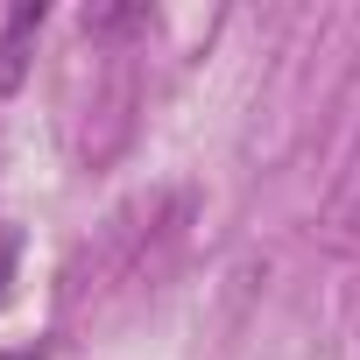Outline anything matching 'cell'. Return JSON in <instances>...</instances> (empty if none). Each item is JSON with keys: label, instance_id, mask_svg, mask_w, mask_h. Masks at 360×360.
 <instances>
[{"label": "cell", "instance_id": "6da1fadb", "mask_svg": "<svg viewBox=\"0 0 360 360\" xmlns=\"http://www.w3.org/2000/svg\"><path fill=\"white\" fill-rule=\"evenodd\" d=\"M43 8H15L8 15V36H0V92H15L22 85V71H29V50H36V36H43Z\"/></svg>", "mask_w": 360, "mask_h": 360}, {"label": "cell", "instance_id": "7a4b0ae2", "mask_svg": "<svg viewBox=\"0 0 360 360\" xmlns=\"http://www.w3.org/2000/svg\"><path fill=\"white\" fill-rule=\"evenodd\" d=\"M92 36H120V29H148V8H85Z\"/></svg>", "mask_w": 360, "mask_h": 360}, {"label": "cell", "instance_id": "3957f363", "mask_svg": "<svg viewBox=\"0 0 360 360\" xmlns=\"http://www.w3.org/2000/svg\"><path fill=\"white\" fill-rule=\"evenodd\" d=\"M0 360H36V353H0Z\"/></svg>", "mask_w": 360, "mask_h": 360}]
</instances>
